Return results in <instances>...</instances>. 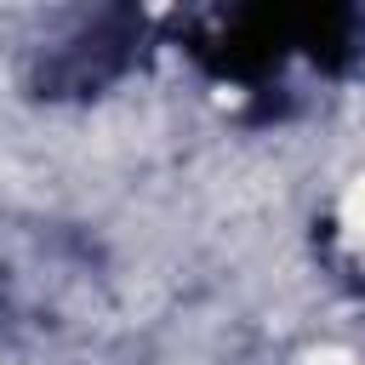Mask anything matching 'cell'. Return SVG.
I'll return each instance as SVG.
<instances>
[{"label":"cell","mask_w":365,"mask_h":365,"mask_svg":"<svg viewBox=\"0 0 365 365\" xmlns=\"http://www.w3.org/2000/svg\"><path fill=\"white\" fill-rule=\"evenodd\" d=\"M342 222H348L354 234H365V177H359V182L342 194Z\"/></svg>","instance_id":"obj_1"},{"label":"cell","mask_w":365,"mask_h":365,"mask_svg":"<svg viewBox=\"0 0 365 365\" xmlns=\"http://www.w3.org/2000/svg\"><path fill=\"white\" fill-rule=\"evenodd\" d=\"M308 365H359L354 354H342V348H314L308 354Z\"/></svg>","instance_id":"obj_2"}]
</instances>
